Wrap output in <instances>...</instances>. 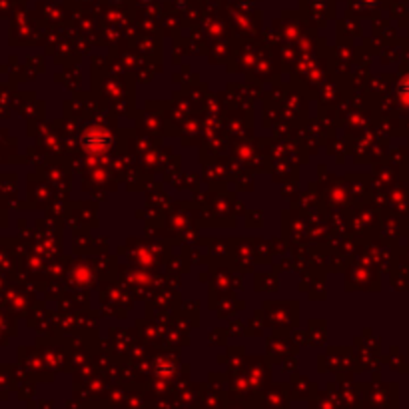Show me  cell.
<instances>
[{
    "mask_svg": "<svg viewBox=\"0 0 409 409\" xmlns=\"http://www.w3.org/2000/svg\"><path fill=\"white\" fill-rule=\"evenodd\" d=\"M399 96L405 100V102H409V76L399 84Z\"/></svg>",
    "mask_w": 409,
    "mask_h": 409,
    "instance_id": "cell-1",
    "label": "cell"
}]
</instances>
